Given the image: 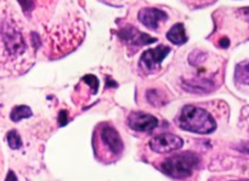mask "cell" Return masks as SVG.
Wrapping results in <instances>:
<instances>
[{
	"mask_svg": "<svg viewBox=\"0 0 249 181\" xmlns=\"http://www.w3.org/2000/svg\"><path fill=\"white\" fill-rule=\"evenodd\" d=\"M138 18L148 29L156 31L162 24V22L167 21L168 16L164 11H162L160 9H156V7H145V9L140 10V12L138 15Z\"/></svg>",
	"mask_w": 249,
	"mask_h": 181,
	"instance_id": "obj_9",
	"label": "cell"
},
{
	"mask_svg": "<svg viewBox=\"0 0 249 181\" xmlns=\"http://www.w3.org/2000/svg\"><path fill=\"white\" fill-rule=\"evenodd\" d=\"M32 116V109L31 107L28 106H17L15 107L14 109L10 113V118H11L12 122H19L24 118H29Z\"/></svg>",
	"mask_w": 249,
	"mask_h": 181,
	"instance_id": "obj_13",
	"label": "cell"
},
{
	"mask_svg": "<svg viewBox=\"0 0 249 181\" xmlns=\"http://www.w3.org/2000/svg\"><path fill=\"white\" fill-rule=\"evenodd\" d=\"M94 148L100 160H116L123 152L124 144L116 128L109 124H101L94 136Z\"/></svg>",
	"mask_w": 249,
	"mask_h": 181,
	"instance_id": "obj_2",
	"label": "cell"
},
{
	"mask_svg": "<svg viewBox=\"0 0 249 181\" xmlns=\"http://www.w3.org/2000/svg\"><path fill=\"white\" fill-rule=\"evenodd\" d=\"M235 80L240 84L249 85V60L242 61L236 66Z\"/></svg>",
	"mask_w": 249,
	"mask_h": 181,
	"instance_id": "obj_12",
	"label": "cell"
},
{
	"mask_svg": "<svg viewBox=\"0 0 249 181\" xmlns=\"http://www.w3.org/2000/svg\"><path fill=\"white\" fill-rule=\"evenodd\" d=\"M147 100L150 104L155 105V106H160V105L165 104L163 100H164V95L160 90H148L147 91Z\"/></svg>",
	"mask_w": 249,
	"mask_h": 181,
	"instance_id": "obj_15",
	"label": "cell"
},
{
	"mask_svg": "<svg viewBox=\"0 0 249 181\" xmlns=\"http://www.w3.org/2000/svg\"><path fill=\"white\" fill-rule=\"evenodd\" d=\"M128 126L139 133H150L157 128L158 119L152 114L143 112H131L128 117Z\"/></svg>",
	"mask_w": 249,
	"mask_h": 181,
	"instance_id": "obj_8",
	"label": "cell"
},
{
	"mask_svg": "<svg viewBox=\"0 0 249 181\" xmlns=\"http://www.w3.org/2000/svg\"><path fill=\"white\" fill-rule=\"evenodd\" d=\"M5 181H17V178H16V175H15V173L12 172V170H10V172L7 173L6 180H5Z\"/></svg>",
	"mask_w": 249,
	"mask_h": 181,
	"instance_id": "obj_21",
	"label": "cell"
},
{
	"mask_svg": "<svg viewBox=\"0 0 249 181\" xmlns=\"http://www.w3.org/2000/svg\"><path fill=\"white\" fill-rule=\"evenodd\" d=\"M6 140L11 150H18L22 147L21 136L18 135L16 130H10L6 135Z\"/></svg>",
	"mask_w": 249,
	"mask_h": 181,
	"instance_id": "obj_14",
	"label": "cell"
},
{
	"mask_svg": "<svg viewBox=\"0 0 249 181\" xmlns=\"http://www.w3.org/2000/svg\"><path fill=\"white\" fill-rule=\"evenodd\" d=\"M1 36L6 51L12 56H18L26 51L23 36L12 22H5L1 28Z\"/></svg>",
	"mask_w": 249,
	"mask_h": 181,
	"instance_id": "obj_4",
	"label": "cell"
},
{
	"mask_svg": "<svg viewBox=\"0 0 249 181\" xmlns=\"http://www.w3.org/2000/svg\"><path fill=\"white\" fill-rule=\"evenodd\" d=\"M19 4H21V6L23 7L24 11H29V10L33 7V2H32V0H18Z\"/></svg>",
	"mask_w": 249,
	"mask_h": 181,
	"instance_id": "obj_17",
	"label": "cell"
},
{
	"mask_svg": "<svg viewBox=\"0 0 249 181\" xmlns=\"http://www.w3.org/2000/svg\"><path fill=\"white\" fill-rule=\"evenodd\" d=\"M240 15L249 23V7H247V9L240 10Z\"/></svg>",
	"mask_w": 249,
	"mask_h": 181,
	"instance_id": "obj_20",
	"label": "cell"
},
{
	"mask_svg": "<svg viewBox=\"0 0 249 181\" xmlns=\"http://www.w3.org/2000/svg\"><path fill=\"white\" fill-rule=\"evenodd\" d=\"M198 156L191 152H185L181 155L173 156L160 163V168L164 174L174 179L182 180L190 178L194 170L198 167Z\"/></svg>",
	"mask_w": 249,
	"mask_h": 181,
	"instance_id": "obj_3",
	"label": "cell"
},
{
	"mask_svg": "<svg viewBox=\"0 0 249 181\" xmlns=\"http://www.w3.org/2000/svg\"><path fill=\"white\" fill-rule=\"evenodd\" d=\"M177 123L182 130L203 135L213 133L216 129V122L209 112L191 105H187L181 109Z\"/></svg>",
	"mask_w": 249,
	"mask_h": 181,
	"instance_id": "obj_1",
	"label": "cell"
},
{
	"mask_svg": "<svg viewBox=\"0 0 249 181\" xmlns=\"http://www.w3.org/2000/svg\"><path fill=\"white\" fill-rule=\"evenodd\" d=\"M237 150L241 151V152L248 153V155H249V141H247V143H242V144H240V145H237Z\"/></svg>",
	"mask_w": 249,
	"mask_h": 181,
	"instance_id": "obj_18",
	"label": "cell"
},
{
	"mask_svg": "<svg viewBox=\"0 0 249 181\" xmlns=\"http://www.w3.org/2000/svg\"><path fill=\"white\" fill-rule=\"evenodd\" d=\"M182 145H184V141L181 138L169 133L160 134L150 141L151 150L157 153H169L172 151L181 148Z\"/></svg>",
	"mask_w": 249,
	"mask_h": 181,
	"instance_id": "obj_6",
	"label": "cell"
},
{
	"mask_svg": "<svg viewBox=\"0 0 249 181\" xmlns=\"http://www.w3.org/2000/svg\"><path fill=\"white\" fill-rule=\"evenodd\" d=\"M185 90L190 92H209L214 89V85L212 80L208 79H199V80H190V82H185L182 84Z\"/></svg>",
	"mask_w": 249,
	"mask_h": 181,
	"instance_id": "obj_10",
	"label": "cell"
},
{
	"mask_svg": "<svg viewBox=\"0 0 249 181\" xmlns=\"http://www.w3.org/2000/svg\"><path fill=\"white\" fill-rule=\"evenodd\" d=\"M170 53V48L165 45H160L155 49H150V50L145 51L141 55L140 58V66L145 72L153 73L156 72L158 67H160V62L167 57L168 54Z\"/></svg>",
	"mask_w": 249,
	"mask_h": 181,
	"instance_id": "obj_5",
	"label": "cell"
},
{
	"mask_svg": "<svg viewBox=\"0 0 249 181\" xmlns=\"http://www.w3.org/2000/svg\"><path fill=\"white\" fill-rule=\"evenodd\" d=\"M83 80L85 82V84L90 85V87H91L92 92L96 94L97 89H99V80H97V78L95 77V75H87V77L83 78Z\"/></svg>",
	"mask_w": 249,
	"mask_h": 181,
	"instance_id": "obj_16",
	"label": "cell"
},
{
	"mask_svg": "<svg viewBox=\"0 0 249 181\" xmlns=\"http://www.w3.org/2000/svg\"><path fill=\"white\" fill-rule=\"evenodd\" d=\"M58 119H60V126L61 127L65 126V124L67 123V113H66L65 111H62L60 113V118H58Z\"/></svg>",
	"mask_w": 249,
	"mask_h": 181,
	"instance_id": "obj_19",
	"label": "cell"
},
{
	"mask_svg": "<svg viewBox=\"0 0 249 181\" xmlns=\"http://www.w3.org/2000/svg\"><path fill=\"white\" fill-rule=\"evenodd\" d=\"M168 40L174 43L175 45H182L187 41V36L186 32H185V27L182 23H177L169 29V32L167 33Z\"/></svg>",
	"mask_w": 249,
	"mask_h": 181,
	"instance_id": "obj_11",
	"label": "cell"
},
{
	"mask_svg": "<svg viewBox=\"0 0 249 181\" xmlns=\"http://www.w3.org/2000/svg\"><path fill=\"white\" fill-rule=\"evenodd\" d=\"M118 36L126 45L134 46V48H139L141 45H147L153 41H157L156 38L142 33L133 26H125L124 28H122L121 31H118Z\"/></svg>",
	"mask_w": 249,
	"mask_h": 181,
	"instance_id": "obj_7",
	"label": "cell"
},
{
	"mask_svg": "<svg viewBox=\"0 0 249 181\" xmlns=\"http://www.w3.org/2000/svg\"><path fill=\"white\" fill-rule=\"evenodd\" d=\"M233 181H248V180H233Z\"/></svg>",
	"mask_w": 249,
	"mask_h": 181,
	"instance_id": "obj_22",
	"label": "cell"
}]
</instances>
